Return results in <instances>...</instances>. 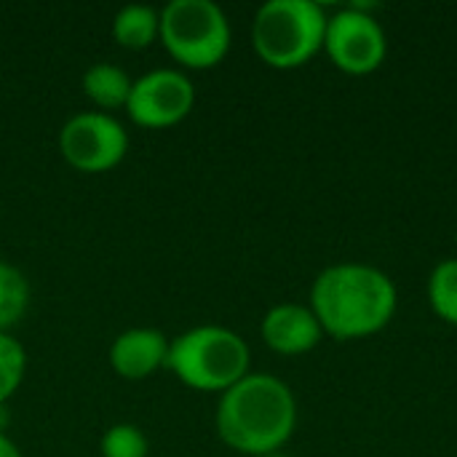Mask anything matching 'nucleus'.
Masks as SVG:
<instances>
[{
    "mask_svg": "<svg viewBox=\"0 0 457 457\" xmlns=\"http://www.w3.org/2000/svg\"><path fill=\"white\" fill-rule=\"evenodd\" d=\"M260 335L270 351L281 356H300V353L313 351L321 343L324 329L316 313L311 311V305L278 303L262 316Z\"/></svg>",
    "mask_w": 457,
    "mask_h": 457,
    "instance_id": "9",
    "label": "nucleus"
},
{
    "mask_svg": "<svg viewBox=\"0 0 457 457\" xmlns=\"http://www.w3.org/2000/svg\"><path fill=\"white\" fill-rule=\"evenodd\" d=\"M428 303L442 321L457 327V260H445L431 270Z\"/></svg>",
    "mask_w": 457,
    "mask_h": 457,
    "instance_id": "14",
    "label": "nucleus"
},
{
    "mask_svg": "<svg viewBox=\"0 0 457 457\" xmlns=\"http://www.w3.org/2000/svg\"><path fill=\"white\" fill-rule=\"evenodd\" d=\"M214 426L230 450L252 457L273 455L297 428L295 394L276 375L249 372L220 394Z\"/></svg>",
    "mask_w": 457,
    "mask_h": 457,
    "instance_id": "1",
    "label": "nucleus"
},
{
    "mask_svg": "<svg viewBox=\"0 0 457 457\" xmlns=\"http://www.w3.org/2000/svg\"><path fill=\"white\" fill-rule=\"evenodd\" d=\"M252 351L241 335L220 324H201L169 343L166 370L201 394H225L249 375Z\"/></svg>",
    "mask_w": 457,
    "mask_h": 457,
    "instance_id": "3",
    "label": "nucleus"
},
{
    "mask_svg": "<svg viewBox=\"0 0 457 457\" xmlns=\"http://www.w3.org/2000/svg\"><path fill=\"white\" fill-rule=\"evenodd\" d=\"M59 153L78 171L104 174L126 158L129 131L115 115L86 110L64 120L59 129Z\"/></svg>",
    "mask_w": 457,
    "mask_h": 457,
    "instance_id": "6",
    "label": "nucleus"
},
{
    "mask_svg": "<svg viewBox=\"0 0 457 457\" xmlns=\"http://www.w3.org/2000/svg\"><path fill=\"white\" fill-rule=\"evenodd\" d=\"M27 375V351L11 335L0 332V407L19 391Z\"/></svg>",
    "mask_w": 457,
    "mask_h": 457,
    "instance_id": "15",
    "label": "nucleus"
},
{
    "mask_svg": "<svg viewBox=\"0 0 457 457\" xmlns=\"http://www.w3.org/2000/svg\"><path fill=\"white\" fill-rule=\"evenodd\" d=\"M161 35V11L153 5L131 3L123 5L112 19V37L129 51H142L153 46Z\"/></svg>",
    "mask_w": 457,
    "mask_h": 457,
    "instance_id": "12",
    "label": "nucleus"
},
{
    "mask_svg": "<svg viewBox=\"0 0 457 457\" xmlns=\"http://www.w3.org/2000/svg\"><path fill=\"white\" fill-rule=\"evenodd\" d=\"M169 337L153 327H131L110 345V367L126 380H145L166 367Z\"/></svg>",
    "mask_w": 457,
    "mask_h": 457,
    "instance_id": "10",
    "label": "nucleus"
},
{
    "mask_svg": "<svg viewBox=\"0 0 457 457\" xmlns=\"http://www.w3.org/2000/svg\"><path fill=\"white\" fill-rule=\"evenodd\" d=\"M327 19L313 0H268L254 13L252 46L268 67H303L324 48Z\"/></svg>",
    "mask_w": 457,
    "mask_h": 457,
    "instance_id": "4",
    "label": "nucleus"
},
{
    "mask_svg": "<svg viewBox=\"0 0 457 457\" xmlns=\"http://www.w3.org/2000/svg\"><path fill=\"white\" fill-rule=\"evenodd\" d=\"M396 287L375 265L337 262L324 268L311 287V311L324 335L359 340L380 332L396 313Z\"/></svg>",
    "mask_w": 457,
    "mask_h": 457,
    "instance_id": "2",
    "label": "nucleus"
},
{
    "mask_svg": "<svg viewBox=\"0 0 457 457\" xmlns=\"http://www.w3.org/2000/svg\"><path fill=\"white\" fill-rule=\"evenodd\" d=\"M158 40L177 64L209 70L230 51V21L214 0H171L161 8Z\"/></svg>",
    "mask_w": 457,
    "mask_h": 457,
    "instance_id": "5",
    "label": "nucleus"
},
{
    "mask_svg": "<svg viewBox=\"0 0 457 457\" xmlns=\"http://www.w3.org/2000/svg\"><path fill=\"white\" fill-rule=\"evenodd\" d=\"M102 457H147L150 442L145 431L134 423H115L99 439Z\"/></svg>",
    "mask_w": 457,
    "mask_h": 457,
    "instance_id": "16",
    "label": "nucleus"
},
{
    "mask_svg": "<svg viewBox=\"0 0 457 457\" xmlns=\"http://www.w3.org/2000/svg\"><path fill=\"white\" fill-rule=\"evenodd\" d=\"M324 51L337 70L348 75H370L388 54V37L383 24L364 5H351L327 19Z\"/></svg>",
    "mask_w": 457,
    "mask_h": 457,
    "instance_id": "7",
    "label": "nucleus"
},
{
    "mask_svg": "<svg viewBox=\"0 0 457 457\" xmlns=\"http://www.w3.org/2000/svg\"><path fill=\"white\" fill-rule=\"evenodd\" d=\"M193 104L195 86L187 72L174 67H155L134 80L126 112L137 126L171 129L193 112Z\"/></svg>",
    "mask_w": 457,
    "mask_h": 457,
    "instance_id": "8",
    "label": "nucleus"
},
{
    "mask_svg": "<svg viewBox=\"0 0 457 457\" xmlns=\"http://www.w3.org/2000/svg\"><path fill=\"white\" fill-rule=\"evenodd\" d=\"M0 457H21V450L5 431H0Z\"/></svg>",
    "mask_w": 457,
    "mask_h": 457,
    "instance_id": "17",
    "label": "nucleus"
},
{
    "mask_svg": "<svg viewBox=\"0 0 457 457\" xmlns=\"http://www.w3.org/2000/svg\"><path fill=\"white\" fill-rule=\"evenodd\" d=\"M29 308V281L24 273L0 260V332H11Z\"/></svg>",
    "mask_w": 457,
    "mask_h": 457,
    "instance_id": "13",
    "label": "nucleus"
},
{
    "mask_svg": "<svg viewBox=\"0 0 457 457\" xmlns=\"http://www.w3.org/2000/svg\"><path fill=\"white\" fill-rule=\"evenodd\" d=\"M83 94L102 110V112H110L112 110H126V102H129V94H131V86H134V78L118 67V64H110V62H96L91 64L86 72H83Z\"/></svg>",
    "mask_w": 457,
    "mask_h": 457,
    "instance_id": "11",
    "label": "nucleus"
}]
</instances>
